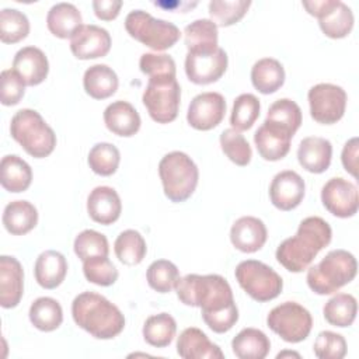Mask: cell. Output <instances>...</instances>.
<instances>
[{
	"label": "cell",
	"mask_w": 359,
	"mask_h": 359,
	"mask_svg": "<svg viewBox=\"0 0 359 359\" xmlns=\"http://www.w3.org/2000/svg\"><path fill=\"white\" fill-rule=\"evenodd\" d=\"M285 356H296V358H300V355H299L297 352H290V351L279 352V353L276 355V358H278V359H280V358H285Z\"/></svg>",
	"instance_id": "cell-52"
},
{
	"label": "cell",
	"mask_w": 359,
	"mask_h": 359,
	"mask_svg": "<svg viewBox=\"0 0 359 359\" xmlns=\"http://www.w3.org/2000/svg\"><path fill=\"white\" fill-rule=\"evenodd\" d=\"M90 168L102 177L112 175L119 165L121 153L116 146L112 143L101 142L91 147L88 157H87Z\"/></svg>",
	"instance_id": "cell-40"
},
{
	"label": "cell",
	"mask_w": 359,
	"mask_h": 359,
	"mask_svg": "<svg viewBox=\"0 0 359 359\" xmlns=\"http://www.w3.org/2000/svg\"><path fill=\"white\" fill-rule=\"evenodd\" d=\"M142 101L150 115L157 123L172 122L180 109L181 87L177 77L157 76L149 77L147 86L143 91Z\"/></svg>",
	"instance_id": "cell-8"
},
{
	"label": "cell",
	"mask_w": 359,
	"mask_h": 359,
	"mask_svg": "<svg viewBox=\"0 0 359 359\" xmlns=\"http://www.w3.org/2000/svg\"><path fill=\"white\" fill-rule=\"evenodd\" d=\"M358 272V262L353 254L346 250H331L318 264L307 271V285L317 294L335 293L352 282Z\"/></svg>",
	"instance_id": "cell-4"
},
{
	"label": "cell",
	"mask_w": 359,
	"mask_h": 359,
	"mask_svg": "<svg viewBox=\"0 0 359 359\" xmlns=\"http://www.w3.org/2000/svg\"><path fill=\"white\" fill-rule=\"evenodd\" d=\"M28 316L32 325L43 332L55 331L63 321L62 306L57 300L46 296L32 302Z\"/></svg>",
	"instance_id": "cell-34"
},
{
	"label": "cell",
	"mask_w": 359,
	"mask_h": 359,
	"mask_svg": "<svg viewBox=\"0 0 359 359\" xmlns=\"http://www.w3.org/2000/svg\"><path fill=\"white\" fill-rule=\"evenodd\" d=\"M104 122L109 132L118 136L130 137L140 129V115L128 101H114L104 111Z\"/></svg>",
	"instance_id": "cell-25"
},
{
	"label": "cell",
	"mask_w": 359,
	"mask_h": 359,
	"mask_svg": "<svg viewBox=\"0 0 359 359\" xmlns=\"http://www.w3.org/2000/svg\"><path fill=\"white\" fill-rule=\"evenodd\" d=\"M227 53L217 48L209 53H187L185 73L194 84L205 86L217 81L227 70Z\"/></svg>",
	"instance_id": "cell-15"
},
{
	"label": "cell",
	"mask_w": 359,
	"mask_h": 359,
	"mask_svg": "<svg viewBox=\"0 0 359 359\" xmlns=\"http://www.w3.org/2000/svg\"><path fill=\"white\" fill-rule=\"evenodd\" d=\"M38 223V210L28 201H13L3 212V224L13 236L29 233Z\"/></svg>",
	"instance_id": "cell-31"
},
{
	"label": "cell",
	"mask_w": 359,
	"mask_h": 359,
	"mask_svg": "<svg viewBox=\"0 0 359 359\" xmlns=\"http://www.w3.org/2000/svg\"><path fill=\"white\" fill-rule=\"evenodd\" d=\"M88 216L100 224L115 223L122 212V202L118 192L107 185L95 187L87 198Z\"/></svg>",
	"instance_id": "cell-21"
},
{
	"label": "cell",
	"mask_w": 359,
	"mask_h": 359,
	"mask_svg": "<svg viewBox=\"0 0 359 359\" xmlns=\"http://www.w3.org/2000/svg\"><path fill=\"white\" fill-rule=\"evenodd\" d=\"M307 13L318 18L321 31L332 39L345 38L353 27V13L341 0L303 1Z\"/></svg>",
	"instance_id": "cell-11"
},
{
	"label": "cell",
	"mask_w": 359,
	"mask_h": 359,
	"mask_svg": "<svg viewBox=\"0 0 359 359\" xmlns=\"http://www.w3.org/2000/svg\"><path fill=\"white\" fill-rule=\"evenodd\" d=\"M332 158V144L325 137H304L297 147V160L300 165L313 174L324 172Z\"/></svg>",
	"instance_id": "cell-24"
},
{
	"label": "cell",
	"mask_w": 359,
	"mask_h": 359,
	"mask_svg": "<svg viewBox=\"0 0 359 359\" xmlns=\"http://www.w3.org/2000/svg\"><path fill=\"white\" fill-rule=\"evenodd\" d=\"M332 237L331 226L320 216L303 219L293 237L283 240L276 248V261L289 272H302L325 248Z\"/></svg>",
	"instance_id": "cell-2"
},
{
	"label": "cell",
	"mask_w": 359,
	"mask_h": 359,
	"mask_svg": "<svg viewBox=\"0 0 359 359\" xmlns=\"http://www.w3.org/2000/svg\"><path fill=\"white\" fill-rule=\"evenodd\" d=\"M304 180L293 170L278 172L269 185V198L272 205L285 212L297 208L304 198Z\"/></svg>",
	"instance_id": "cell-16"
},
{
	"label": "cell",
	"mask_w": 359,
	"mask_h": 359,
	"mask_svg": "<svg viewBox=\"0 0 359 359\" xmlns=\"http://www.w3.org/2000/svg\"><path fill=\"white\" fill-rule=\"evenodd\" d=\"M292 137L290 130L265 119L254 133V143L264 160L278 161L289 153Z\"/></svg>",
	"instance_id": "cell-17"
},
{
	"label": "cell",
	"mask_w": 359,
	"mask_h": 359,
	"mask_svg": "<svg viewBox=\"0 0 359 359\" xmlns=\"http://www.w3.org/2000/svg\"><path fill=\"white\" fill-rule=\"evenodd\" d=\"M144 341L156 348L168 346L177 332V323L168 313H160L150 316L143 324Z\"/></svg>",
	"instance_id": "cell-35"
},
{
	"label": "cell",
	"mask_w": 359,
	"mask_h": 359,
	"mask_svg": "<svg viewBox=\"0 0 359 359\" xmlns=\"http://www.w3.org/2000/svg\"><path fill=\"white\" fill-rule=\"evenodd\" d=\"M118 84L116 73L102 63L90 66L83 76L84 90L94 100L109 98L116 93Z\"/></svg>",
	"instance_id": "cell-30"
},
{
	"label": "cell",
	"mask_w": 359,
	"mask_h": 359,
	"mask_svg": "<svg viewBox=\"0 0 359 359\" xmlns=\"http://www.w3.org/2000/svg\"><path fill=\"white\" fill-rule=\"evenodd\" d=\"M358 137H352L349 139L342 149V154H341V161L344 168L352 175V177H358Z\"/></svg>",
	"instance_id": "cell-50"
},
{
	"label": "cell",
	"mask_w": 359,
	"mask_h": 359,
	"mask_svg": "<svg viewBox=\"0 0 359 359\" xmlns=\"http://www.w3.org/2000/svg\"><path fill=\"white\" fill-rule=\"evenodd\" d=\"M321 202L334 216L346 219L356 215L359 208L358 188L342 177L328 180L321 189Z\"/></svg>",
	"instance_id": "cell-13"
},
{
	"label": "cell",
	"mask_w": 359,
	"mask_h": 359,
	"mask_svg": "<svg viewBox=\"0 0 359 359\" xmlns=\"http://www.w3.org/2000/svg\"><path fill=\"white\" fill-rule=\"evenodd\" d=\"M313 349L320 359H342L346 355V341L341 334L321 331L314 341Z\"/></svg>",
	"instance_id": "cell-47"
},
{
	"label": "cell",
	"mask_w": 359,
	"mask_h": 359,
	"mask_svg": "<svg viewBox=\"0 0 359 359\" xmlns=\"http://www.w3.org/2000/svg\"><path fill=\"white\" fill-rule=\"evenodd\" d=\"M146 278L153 290L158 293H168L175 287L180 279V271L174 262L168 259H157L149 265Z\"/></svg>",
	"instance_id": "cell-41"
},
{
	"label": "cell",
	"mask_w": 359,
	"mask_h": 359,
	"mask_svg": "<svg viewBox=\"0 0 359 359\" xmlns=\"http://www.w3.org/2000/svg\"><path fill=\"white\" fill-rule=\"evenodd\" d=\"M24 293V271L14 257H0V306L13 309L18 306Z\"/></svg>",
	"instance_id": "cell-19"
},
{
	"label": "cell",
	"mask_w": 359,
	"mask_h": 359,
	"mask_svg": "<svg viewBox=\"0 0 359 359\" xmlns=\"http://www.w3.org/2000/svg\"><path fill=\"white\" fill-rule=\"evenodd\" d=\"M268 231L264 222L254 216L238 217L230 229V241L241 252H255L264 247Z\"/></svg>",
	"instance_id": "cell-20"
},
{
	"label": "cell",
	"mask_w": 359,
	"mask_h": 359,
	"mask_svg": "<svg viewBox=\"0 0 359 359\" xmlns=\"http://www.w3.org/2000/svg\"><path fill=\"white\" fill-rule=\"evenodd\" d=\"M139 67L142 73L147 74L149 77L157 76H177L175 62L170 55L165 53H143L139 60Z\"/></svg>",
	"instance_id": "cell-48"
},
{
	"label": "cell",
	"mask_w": 359,
	"mask_h": 359,
	"mask_svg": "<svg viewBox=\"0 0 359 359\" xmlns=\"http://www.w3.org/2000/svg\"><path fill=\"white\" fill-rule=\"evenodd\" d=\"M125 29L133 39L154 50H165L174 46L181 36L175 24L154 18L143 10H133L126 15Z\"/></svg>",
	"instance_id": "cell-7"
},
{
	"label": "cell",
	"mask_w": 359,
	"mask_h": 359,
	"mask_svg": "<svg viewBox=\"0 0 359 359\" xmlns=\"http://www.w3.org/2000/svg\"><path fill=\"white\" fill-rule=\"evenodd\" d=\"M29 34V21L27 15L15 8H3L0 11V39L4 43H17Z\"/></svg>",
	"instance_id": "cell-39"
},
{
	"label": "cell",
	"mask_w": 359,
	"mask_h": 359,
	"mask_svg": "<svg viewBox=\"0 0 359 359\" xmlns=\"http://www.w3.org/2000/svg\"><path fill=\"white\" fill-rule=\"evenodd\" d=\"M46 25L50 34L57 38H73L83 27V18L79 8L72 3H57L50 7L46 15Z\"/></svg>",
	"instance_id": "cell-27"
},
{
	"label": "cell",
	"mask_w": 359,
	"mask_h": 359,
	"mask_svg": "<svg viewBox=\"0 0 359 359\" xmlns=\"http://www.w3.org/2000/svg\"><path fill=\"white\" fill-rule=\"evenodd\" d=\"M73 248L81 261H86L91 257H108L109 254V244L107 237L102 233L91 229L83 230L76 236Z\"/></svg>",
	"instance_id": "cell-44"
},
{
	"label": "cell",
	"mask_w": 359,
	"mask_h": 359,
	"mask_svg": "<svg viewBox=\"0 0 359 359\" xmlns=\"http://www.w3.org/2000/svg\"><path fill=\"white\" fill-rule=\"evenodd\" d=\"M13 70L24 80L25 86H38L48 76L49 62L39 48L24 46L14 55Z\"/></svg>",
	"instance_id": "cell-22"
},
{
	"label": "cell",
	"mask_w": 359,
	"mask_h": 359,
	"mask_svg": "<svg viewBox=\"0 0 359 359\" xmlns=\"http://www.w3.org/2000/svg\"><path fill=\"white\" fill-rule=\"evenodd\" d=\"M109 32L98 25H83L70 39L72 53L81 60L97 59L105 56L111 49Z\"/></svg>",
	"instance_id": "cell-18"
},
{
	"label": "cell",
	"mask_w": 359,
	"mask_h": 359,
	"mask_svg": "<svg viewBox=\"0 0 359 359\" xmlns=\"http://www.w3.org/2000/svg\"><path fill=\"white\" fill-rule=\"evenodd\" d=\"M251 1L248 0H236V1H223L213 0L209 3V15L210 20L217 27H230L238 22L250 8Z\"/></svg>",
	"instance_id": "cell-43"
},
{
	"label": "cell",
	"mask_w": 359,
	"mask_h": 359,
	"mask_svg": "<svg viewBox=\"0 0 359 359\" xmlns=\"http://www.w3.org/2000/svg\"><path fill=\"white\" fill-rule=\"evenodd\" d=\"M116 258L125 265H137L143 261L147 252L146 241L143 236L133 229L123 230L115 240L114 244Z\"/></svg>",
	"instance_id": "cell-37"
},
{
	"label": "cell",
	"mask_w": 359,
	"mask_h": 359,
	"mask_svg": "<svg viewBox=\"0 0 359 359\" xmlns=\"http://www.w3.org/2000/svg\"><path fill=\"white\" fill-rule=\"evenodd\" d=\"M266 324L283 341L297 344L309 337L313 328V317L302 304L285 302L269 311Z\"/></svg>",
	"instance_id": "cell-10"
},
{
	"label": "cell",
	"mask_w": 359,
	"mask_h": 359,
	"mask_svg": "<svg viewBox=\"0 0 359 359\" xmlns=\"http://www.w3.org/2000/svg\"><path fill=\"white\" fill-rule=\"evenodd\" d=\"M233 353L238 359H264L271 351V341L258 328H243L231 341Z\"/></svg>",
	"instance_id": "cell-32"
},
{
	"label": "cell",
	"mask_w": 359,
	"mask_h": 359,
	"mask_svg": "<svg viewBox=\"0 0 359 359\" xmlns=\"http://www.w3.org/2000/svg\"><path fill=\"white\" fill-rule=\"evenodd\" d=\"M184 38L189 53H209L219 48L217 25L208 18H199L187 25Z\"/></svg>",
	"instance_id": "cell-28"
},
{
	"label": "cell",
	"mask_w": 359,
	"mask_h": 359,
	"mask_svg": "<svg viewBox=\"0 0 359 359\" xmlns=\"http://www.w3.org/2000/svg\"><path fill=\"white\" fill-rule=\"evenodd\" d=\"M259 111L261 104L254 94H240L233 102V109L230 114L231 128L238 132L248 130L258 119Z\"/></svg>",
	"instance_id": "cell-38"
},
{
	"label": "cell",
	"mask_w": 359,
	"mask_h": 359,
	"mask_svg": "<svg viewBox=\"0 0 359 359\" xmlns=\"http://www.w3.org/2000/svg\"><path fill=\"white\" fill-rule=\"evenodd\" d=\"M226 101L220 93H201L192 98L187 112L188 123L196 130H210L224 118Z\"/></svg>",
	"instance_id": "cell-14"
},
{
	"label": "cell",
	"mask_w": 359,
	"mask_h": 359,
	"mask_svg": "<svg viewBox=\"0 0 359 359\" xmlns=\"http://www.w3.org/2000/svg\"><path fill=\"white\" fill-rule=\"evenodd\" d=\"M220 147L230 161L244 167L250 164L252 150L247 139L236 129L229 128L220 133Z\"/></svg>",
	"instance_id": "cell-42"
},
{
	"label": "cell",
	"mask_w": 359,
	"mask_h": 359,
	"mask_svg": "<svg viewBox=\"0 0 359 359\" xmlns=\"http://www.w3.org/2000/svg\"><path fill=\"white\" fill-rule=\"evenodd\" d=\"M311 118L323 125L337 123L345 114L346 93L342 87L331 83H318L309 93Z\"/></svg>",
	"instance_id": "cell-12"
},
{
	"label": "cell",
	"mask_w": 359,
	"mask_h": 359,
	"mask_svg": "<svg viewBox=\"0 0 359 359\" xmlns=\"http://www.w3.org/2000/svg\"><path fill=\"white\" fill-rule=\"evenodd\" d=\"M25 93V83L24 80L13 70L6 69L1 72V90H0V100L1 104L6 107L17 105Z\"/></svg>",
	"instance_id": "cell-49"
},
{
	"label": "cell",
	"mask_w": 359,
	"mask_h": 359,
	"mask_svg": "<svg viewBox=\"0 0 359 359\" xmlns=\"http://www.w3.org/2000/svg\"><path fill=\"white\" fill-rule=\"evenodd\" d=\"M358 313V302L349 293H337L332 296L323 309L327 323L335 327H349L353 324Z\"/></svg>",
	"instance_id": "cell-36"
},
{
	"label": "cell",
	"mask_w": 359,
	"mask_h": 359,
	"mask_svg": "<svg viewBox=\"0 0 359 359\" xmlns=\"http://www.w3.org/2000/svg\"><path fill=\"white\" fill-rule=\"evenodd\" d=\"M266 121L278 123L294 135L302 125V109L294 101L289 98H280L269 107Z\"/></svg>",
	"instance_id": "cell-45"
},
{
	"label": "cell",
	"mask_w": 359,
	"mask_h": 359,
	"mask_svg": "<svg viewBox=\"0 0 359 359\" xmlns=\"http://www.w3.org/2000/svg\"><path fill=\"white\" fill-rule=\"evenodd\" d=\"M251 83L261 94H272L285 83V69L273 57H262L251 69Z\"/></svg>",
	"instance_id": "cell-33"
},
{
	"label": "cell",
	"mask_w": 359,
	"mask_h": 359,
	"mask_svg": "<svg viewBox=\"0 0 359 359\" xmlns=\"http://www.w3.org/2000/svg\"><path fill=\"white\" fill-rule=\"evenodd\" d=\"M74 323L97 339H111L125 328L122 311L102 294L83 292L72 303Z\"/></svg>",
	"instance_id": "cell-3"
},
{
	"label": "cell",
	"mask_w": 359,
	"mask_h": 359,
	"mask_svg": "<svg viewBox=\"0 0 359 359\" xmlns=\"http://www.w3.org/2000/svg\"><path fill=\"white\" fill-rule=\"evenodd\" d=\"M0 182L8 192H24L32 182V170L20 156L7 154L0 163Z\"/></svg>",
	"instance_id": "cell-29"
},
{
	"label": "cell",
	"mask_w": 359,
	"mask_h": 359,
	"mask_svg": "<svg viewBox=\"0 0 359 359\" xmlns=\"http://www.w3.org/2000/svg\"><path fill=\"white\" fill-rule=\"evenodd\" d=\"M11 137L35 158L48 157L56 146V135L35 109L24 108L10 122Z\"/></svg>",
	"instance_id": "cell-5"
},
{
	"label": "cell",
	"mask_w": 359,
	"mask_h": 359,
	"mask_svg": "<svg viewBox=\"0 0 359 359\" xmlns=\"http://www.w3.org/2000/svg\"><path fill=\"white\" fill-rule=\"evenodd\" d=\"M174 289L181 303L201 307L202 318L213 332L224 334L237 323L238 309L231 287L223 276L188 273L178 279Z\"/></svg>",
	"instance_id": "cell-1"
},
{
	"label": "cell",
	"mask_w": 359,
	"mask_h": 359,
	"mask_svg": "<svg viewBox=\"0 0 359 359\" xmlns=\"http://www.w3.org/2000/svg\"><path fill=\"white\" fill-rule=\"evenodd\" d=\"M241 289L255 302H269L278 297L283 289V280L269 265L257 261H241L234 271Z\"/></svg>",
	"instance_id": "cell-9"
},
{
	"label": "cell",
	"mask_w": 359,
	"mask_h": 359,
	"mask_svg": "<svg viewBox=\"0 0 359 359\" xmlns=\"http://www.w3.org/2000/svg\"><path fill=\"white\" fill-rule=\"evenodd\" d=\"M83 273L88 282L98 286H111L119 276L116 266L108 257H91L83 261Z\"/></svg>",
	"instance_id": "cell-46"
},
{
	"label": "cell",
	"mask_w": 359,
	"mask_h": 359,
	"mask_svg": "<svg viewBox=\"0 0 359 359\" xmlns=\"http://www.w3.org/2000/svg\"><path fill=\"white\" fill-rule=\"evenodd\" d=\"M158 175L164 195L171 202L180 203L194 194L199 180V170L187 153L175 150L160 160Z\"/></svg>",
	"instance_id": "cell-6"
},
{
	"label": "cell",
	"mask_w": 359,
	"mask_h": 359,
	"mask_svg": "<svg viewBox=\"0 0 359 359\" xmlns=\"http://www.w3.org/2000/svg\"><path fill=\"white\" fill-rule=\"evenodd\" d=\"M122 1L121 0H94L93 10L100 20L111 21L115 20L121 11Z\"/></svg>",
	"instance_id": "cell-51"
},
{
	"label": "cell",
	"mask_w": 359,
	"mask_h": 359,
	"mask_svg": "<svg viewBox=\"0 0 359 359\" xmlns=\"http://www.w3.org/2000/svg\"><path fill=\"white\" fill-rule=\"evenodd\" d=\"M177 353L184 359H223L224 353L208 335L196 328H185L177 339Z\"/></svg>",
	"instance_id": "cell-23"
},
{
	"label": "cell",
	"mask_w": 359,
	"mask_h": 359,
	"mask_svg": "<svg viewBox=\"0 0 359 359\" xmlns=\"http://www.w3.org/2000/svg\"><path fill=\"white\" fill-rule=\"evenodd\" d=\"M67 261L63 254L55 250H46L35 261V280L43 289L57 287L66 278Z\"/></svg>",
	"instance_id": "cell-26"
}]
</instances>
